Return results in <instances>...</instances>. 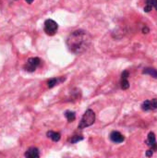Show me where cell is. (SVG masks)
Listing matches in <instances>:
<instances>
[{
  "mask_svg": "<svg viewBox=\"0 0 157 158\" xmlns=\"http://www.w3.org/2000/svg\"><path fill=\"white\" fill-rule=\"evenodd\" d=\"M67 46L72 52L80 54L84 52L87 49L89 39L87 38V33L84 31H75L70 34L67 39Z\"/></svg>",
  "mask_w": 157,
  "mask_h": 158,
  "instance_id": "obj_1",
  "label": "cell"
},
{
  "mask_svg": "<svg viewBox=\"0 0 157 158\" xmlns=\"http://www.w3.org/2000/svg\"><path fill=\"white\" fill-rule=\"evenodd\" d=\"M95 121V114L91 109L87 110L79 124V129H84L92 126Z\"/></svg>",
  "mask_w": 157,
  "mask_h": 158,
  "instance_id": "obj_2",
  "label": "cell"
},
{
  "mask_svg": "<svg viewBox=\"0 0 157 158\" xmlns=\"http://www.w3.org/2000/svg\"><path fill=\"white\" fill-rule=\"evenodd\" d=\"M58 25L53 20H46L45 21V31L49 35H54L58 31Z\"/></svg>",
  "mask_w": 157,
  "mask_h": 158,
  "instance_id": "obj_3",
  "label": "cell"
},
{
  "mask_svg": "<svg viewBox=\"0 0 157 158\" xmlns=\"http://www.w3.org/2000/svg\"><path fill=\"white\" fill-rule=\"evenodd\" d=\"M40 63H41V60L38 58H31L28 59L26 65L24 66V68L25 70L33 72L37 68V67L40 65Z\"/></svg>",
  "mask_w": 157,
  "mask_h": 158,
  "instance_id": "obj_4",
  "label": "cell"
},
{
  "mask_svg": "<svg viewBox=\"0 0 157 158\" xmlns=\"http://www.w3.org/2000/svg\"><path fill=\"white\" fill-rule=\"evenodd\" d=\"M146 143L148 146H150L152 148L153 151L157 150V144H156V139H155V135L153 132H150L148 134V139L146 141Z\"/></svg>",
  "mask_w": 157,
  "mask_h": 158,
  "instance_id": "obj_5",
  "label": "cell"
},
{
  "mask_svg": "<svg viewBox=\"0 0 157 158\" xmlns=\"http://www.w3.org/2000/svg\"><path fill=\"white\" fill-rule=\"evenodd\" d=\"M110 140L113 142H116V143H120L122 142H124L125 140V137L118 131H113L112 133L110 134Z\"/></svg>",
  "mask_w": 157,
  "mask_h": 158,
  "instance_id": "obj_6",
  "label": "cell"
},
{
  "mask_svg": "<svg viewBox=\"0 0 157 158\" xmlns=\"http://www.w3.org/2000/svg\"><path fill=\"white\" fill-rule=\"evenodd\" d=\"M25 156L28 158H38L40 156L39 151L35 147H31L28 149V151L25 153Z\"/></svg>",
  "mask_w": 157,
  "mask_h": 158,
  "instance_id": "obj_7",
  "label": "cell"
},
{
  "mask_svg": "<svg viewBox=\"0 0 157 158\" xmlns=\"http://www.w3.org/2000/svg\"><path fill=\"white\" fill-rule=\"evenodd\" d=\"M47 136H48V138H50L54 142H58L60 140V134L58 133V132L48 131L47 132Z\"/></svg>",
  "mask_w": 157,
  "mask_h": 158,
  "instance_id": "obj_8",
  "label": "cell"
},
{
  "mask_svg": "<svg viewBox=\"0 0 157 158\" xmlns=\"http://www.w3.org/2000/svg\"><path fill=\"white\" fill-rule=\"evenodd\" d=\"M143 74H148L150 76H152L153 78H157V70L154 68H144V70L142 71Z\"/></svg>",
  "mask_w": 157,
  "mask_h": 158,
  "instance_id": "obj_9",
  "label": "cell"
},
{
  "mask_svg": "<svg viewBox=\"0 0 157 158\" xmlns=\"http://www.w3.org/2000/svg\"><path fill=\"white\" fill-rule=\"evenodd\" d=\"M141 108L144 111H148V110H152L153 109V106H152V103L151 101L146 100L145 102H143V104L141 105Z\"/></svg>",
  "mask_w": 157,
  "mask_h": 158,
  "instance_id": "obj_10",
  "label": "cell"
},
{
  "mask_svg": "<svg viewBox=\"0 0 157 158\" xmlns=\"http://www.w3.org/2000/svg\"><path fill=\"white\" fill-rule=\"evenodd\" d=\"M65 117H67V121L68 122H72V121H74V119H75V113L74 112H71V111H67L66 113H65Z\"/></svg>",
  "mask_w": 157,
  "mask_h": 158,
  "instance_id": "obj_11",
  "label": "cell"
},
{
  "mask_svg": "<svg viewBox=\"0 0 157 158\" xmlns=\"http://www.w3.org/2000/svg\"><path fill=\"white\" fill-rule=\"evenodd\" d=\"M59 83V80L56 79V78H53V79H50L48 81H47V86L48 88H53L54 86L58 85Z\"/></svg>",
  "mask_w": 157,
  "mask_h": 158,
  "instance_id": "obj_12",
  "label": "cell"
},
{
  "mask_svg": "<svg viewBox=\"0 0 157 158\" xmlns=\"http://www.w3.org/2000/svg\"><path fill=\"white\" fill-rule=\"evenodd\" d=\"M129 87V83L128 79H121V88L123 90H127Z\"/></svg>",
  "mask_w": 157,
  "mask_h": 158,
  "instance_id": "obj_13",
  "label": "cell"
},
{
  "mask_svg": "<svg viewBox=\"0 0 157 158\" xmlns=\"http://www.w3.org/2000/svg\"><path fill=\"white\" fill-rule=\"evenodd\" d=\"M81 140H82V137L81 136H74L70 140V142H71V143H76V142H78L79 141H81Z\"/></svg>",
  "mask_w": 157,
  "mask_h": 158,
  "instance_id": "obj_14",
  "label": "cell"
},
{
  "mask_svg": "<svg viewBox=\"0 0 157 158\" xmlns=\"http://www.w3.org/2000/svg\"><path fill=\"white\" fill-rule=\"evenodd\" d=\"M151 103H152L153 109H156L157 108V99H153L151 101Z\"/></svg>",
  "mask_w": 157,
  "mask_h": 158,
  "instance_id": "obj_15",
  "label": "cell"
},
{
  "mask_svg": "<svg viewBox=\"0 0 157 158\" xmlns=\"http://www.w3.org/2000/svg\"><path fill=\"white\" fill-rule=\"evenodd\" d=\"M128 77H129V72L127 70H125L121 75V79H128Z\"/></svg>",
  "mask_w": 157,
  "mask_h": 158,
  "instance_id": "obj_16",
  "label": "cell"
},
{
  "mask_svg": "<svg viewBox=\"0 0 157 158\" xmlns=\"http://www.w3.org/2000/svg\"><path fill=\"white\" fill-rule=\"evenodd\" d=\"M152 9H153V7H151V6H149V5H146L145 8H144V11H145V12H149V11L152 10Z\"/></svg>",
  "mask_w": 157,
  "mask_h": 158,
  "instance_id": "obj_17",
  "label": "cell"
},
{
  "mask_svg": "<svg viewBox=\"0 0 157 158\" xmlns=\"http://www.w3.org/2000/svg\"><path fill=\"white\" fill-rule=\"evenodd\" d=\"M153 154V150H148V151L146 152V155H147V156H152Z\"/></svg>",
  "mask_w": 157,
  "mask_h": 158,
  "instance_id": "obj_18",
  "label": "cell"
},
{
  "mask_svg": "<svg viewBox=\"0 0 157 158\" xmlns=\"http://www.w3.org/2000/svg\"><path fill=\"white\" fill-rule=\"evenodd\" d=\"M142 33H149V29H148L147 27L143 28V29H142Z\"/></svg>",
  "mask_w": 157,
  "mask_h": 158,
  "instance_id": "obj_19",
  "label": "cell"
},
{
  "mask_svg": "<svg viewBox=\"0 0 157 158\" xmlns=\"http://www.w3.org/2000/svg\"><path fill=\"white\" fill-rule=\"evenodd\" d=\"M153 8L157 10V0L155 1V3H154V5H153Z\"/></svg>",
  "mask_w": 157,
  "mask_h": 158,
  "instance_id": "obj_20",
  "label": "cell"
},
{
  "mask_svg": "<svg viewBox=\"0 0 157 158\" xmlns=\"http://www.w3.org/2000/svg\"><path fill=\"white\" fill-rule=\"evenodd\" d=\"M33 0H26V2L28 4H31V3H33Z\"/></svg>",
  "mask_w": 157,
  "mask_h": 158,
  "instance_id": "obj_21",
  "label": "cell"
}]
</instances>
